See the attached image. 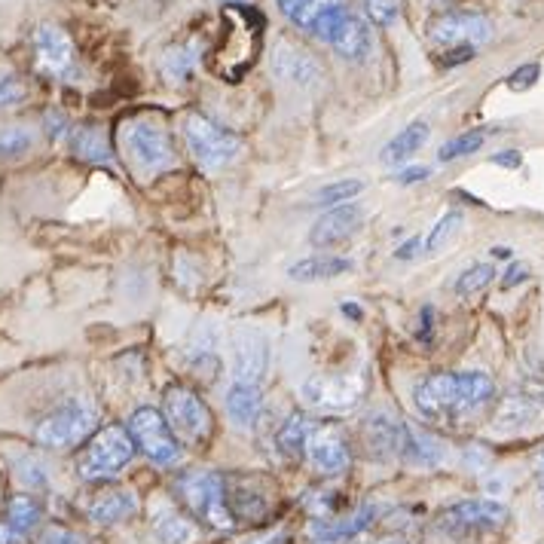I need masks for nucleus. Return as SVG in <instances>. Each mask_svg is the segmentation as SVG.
I'll return each instance as SVG.
<instances>
[{"mask_svg": "<svg viewBox=\"0 0 544 544\" xmlns=\"http://www.w3.org/2000/svg\"><path fill=\"white\" fill-rule=\"evenodd\" d=\"M123 147L132 166L144 175H156L175 166V147L169 132L153 120H132L123 126Z\"/></svg>", "mask_w": 544, "mask_h": 544, "instance_id": "nucleus-5", "label": "nucleus"}, {"mask_svg": "<svg viewBox=\"0 0 544 544\" xmlns=\"http://www.w3.org/2000/svg\"><path fill=\"white\" fill-rule=\"evenodd\" d=\"M358 4H361L364 16H367L373 25H379V28L395 25V22L401 19V13H404V4H401V0H358Z\"/></svg>", "mask_w": 544, "mask_h": 544, "instance_id": "nucleus-31", "label": "nucleus"}, {"mask_svg": "<svg viewBox=\"0 0 544 544\" xmlns=\"http://www.w3.org/2000/svg\"><path fill=\"white\" fill-rule=\"evenodd\" d=\"M352 272V260L349 257H334V254H312V257H303L297 260L288 276L294 282H321V279H337V276H346Z\"/></svg>", "mask_w": 544, "mask_h": 544, "instance_id": "nucleus-22", "label": "nucleus"}, {"mask_svg": "<svg viewBox=\"0 0 544 544\" xmlns=\"http://www.w3.org/2000/svg\"><path fill=\"white\" fill-rule=\"evenodd\" d=\"M272 74L285 83H294L300 89H309L321 80V68L318 62L309 56V52L291 40H279L276 49H272Z\"/></svg>", "mask_w": 544, "mask_h": 544, "instance_id": "nucleus-16", "label": "nucleus"}, {"mask_svg": "<svg viewBox=\"0 0 544 544\" xmlns=\"http://www.w3.org/2000/svg\"><path fill=\"white\" fill-rule=\"evenodd\" d=\"M538 465H541V471H544V450L538 453Z\"/></svg>", "mask_w": 544, "mask_h": 544, "instance_id": "nucleus-48", "label": "nucleus"}, {"mask_svg": "<svg viewBox=\"0 0 544 544\" xmlns=\"http://www.w3.org/2000/svg\"><path fill=\"white\" fill-rule=\"evenodd\" d=\"M541 502H544V480H541Z\"/></svg>", "mask_w": 544, "mask_h": 544, "instance_id": "nucleus-50", "label": "nucleus"}, {"mask_svg": "<svg viewBox=\"0 0 544 544\" xmlns=\"http://www.w3.org/2000/svg\"><path fill=\"white\" fill-rule=\"evenodd\" d=\"M373 520V508H358L355 514L349 517H340V520H328V517H315L309 523V538L318 541V544H334V541H343V538H352L358 535L361 529H367Z\"/></svg>", "mask_w": 544, "mask_h": 544, "instance_id": "nucleus-21", "label": "nucleus"}, {"mask_svg": "<svg viewBox=\"0 0 544 544\" xmlns=\"http://www.w3.org/2000/svg\"><path fill=\"white\" fill-rule=\"evenodd\" d=\"M361 190H364L361 181H337V184L321 187L318 202H321V205H346V202H352Z\"/></svg>", "mask_w": 544, "mask_h": 544, "instance_id": "nucleus-36", "label": "nucleus"}, {"mask_svg": "<svg viewBox=\"0 0 544 544\" xmlns=\"http://www.w3.org/2000/svg\"><path fill=\"white\" fill-rule=\"evenodd\" d=\"M227 413L230 419L239 425V428H251L257 425L260 413H263V395L257 386H242L236 383L230 392H227Z\"/></svg>", "mask_w": 544, "mask_h": 544, "instance_id": "nucleus-23", "label": "nucleus"}, {"mask_svg": "<svg viewBox=\"0 0 544 544\" xmlns=\"http://www.w3.org/2000/svg\"><path fill=\"white\" fill-rule=\"evenodd\" d=\"M224 4H248V0H224Z\"/></svg>", "mask_w": 544, "mask_h": 544, "instance_id": "nucleus-49", "label": "nucleus"}, {"mask_svg": "<svg viewBox=\"0 0 544 544\" xmlns=\"http://www.w3.org/2000/svg\"><path fill=\"white\" fill-rule=\"evenodd\" d=\"M361 221H364V211L361 205L355 202H346V205H334L328 214H321L312 233H309V242L315 248H334V245H343L346 239H352L358 230H361Z\"/></svg>", "mask_w": 544, "mask_h": 544, "instance_id": "nucleus-15", "label": "nucleus"}, {"mask_svg": "<svg viewBox=\"0 0 544 544\" xmlns=\"http://www.w3.org/2000/svg\"><path fill=\"white\" fill-rule=\"evenodd\" d=\"M230 367L236 383L257 386L269 367V340L254 324H236L230 331Z\"/></svg>", "mask_w": 544, "mask_h": 544, "instance_id": "nucleus-10", "label": "nucleus"}, {"mask_svg": "<svg viewBox=\"0 0 544 544\" xmlns=\"http://www.w3.org/2000/svg\"><path fill=\"white\" fill-rule=\"evenodd\" d=\"M16 471H19V480H22L25 486H31V489L46 486V471H43V465H40L37 459H19Z\"/></svg>", "mask_w": 544, "mask_h": 544, "instance_id": "nucleus-37", "label": "nucleus"}, {"mask_svg": "<svg viewBox=\"0 0 544 544\" xmlns=\"http://www.w3.org/2000/svg\"><path fill=\"white\" fill-rule=\"evenodd\" d=\"M419 248H422V242H419V236H413V239H407V242L395 251V257H398V260H410V257H416Z\"/></svg>", "mask_w": 544, "mask_h": 544, "instance_id": "nucleus-44", "label": "nucleus"}, {"mask_svg": "<svg viewBox=\"0 0 544 544\" xmlns=\"http://www.w3.org/2000/svg\"><path fill=\"white\" fill-rule=\"evenodd\" d=\"M46 132H49L52 138L68 135V120H65L59 111H49V114H46Z\"/></svg>", "mask_w": 544, "mask_h": 544, "instance_id": "nucleus-40", "label": "nucleus"}, {"mask_svg": "<svg viewBox=\"0 0 544 544\" xmlns=\"http://www.w3.org/2000/svg\"><path fill=\"white\" fill-rule=\"evenodd\" d=\"M505 520H508L505 505H499L493 499H468V502L450 505L438 517V529L453 538H471V535L493 532V529L505 526Z\"/></svg>", "mask_w": 544, "mask_h": 544, "instance_id": "nucleus-9", "label": "nucleus"}, {"mask_svg": "<svg viewBox=\"0 0 544 544\" xmlns=\"http://www.w3.org/2000/svg\"><path fill=\"white\" fill-rule=\"evenodd\" d=\"M343 312L352 315V318H361V309H358V306H343Z\"/></svg>", "mask_w": 544, "mask_h": 544, "instance_id": "nucleus-46", "label": "nucleus"}, {"mask_svg": "<svg viewBox=\"0 0 544 544\" xmlns=\"http://www.w3.org/2000/svg\"><path fill=\"white\" fill-rule=\"evenodd\" d=\"M135 514H138V499L129 493V489H120V486L101 489L98 496H92L86 502V517L98 526H114Z\"/></svg>", "mask_w": 544, "mask_h": 544, "instance_id": "nucleus-19", "label": "nucleus"}, {"mask_svg": "<svg viewBox=\"0 0 544 544\" xmlns=\"http://www.w3.org/2000/svg\"><path fill=\"white\" fill-rule=\"evenodd\" d=\"M279 10L294 28H300L324 43L331 40V34L349 13L343 0H279Z\"/></svg>", "mask_w": 544, "mask_h": 544, "instance_id": "nucleus-12", "label": "nucleus"}, {"mask_svg": "<svg viewBox=\"0 0 544 544\" xmlns=\"http://www.w3.org/2000/svg\"><path fill=\"white\" fill-rule=\"evenodd\" d=\"M37 544H86L83 535L65 529V526H46L37 538Z\"/></svg>", "mask_w": 544, "mask_h": 544, "instance_id": "nucleus-38", "label": "nucleus"}, {"mask_svg": "<svg viewBox=\"0 0 544 544\" xmlns=\"http://www.w3.org/2000/svg\"><path fill=\"white\" fill-rule=\"evenodd\" d=\"M153 529H156V538L162 544H187L196 535L193 523L187 517H181V514H159Z\"/></svg>", "mask_w": 544, "mask_h": 544, "instance_id": "nucleus-29", "label": "nucleus"}, {"mask_svg": "<svg viewBox=\"0 0 544 544\" xmlns=\"http://www.w3.org/2000/svg\"><path fill=\"white\" fill-rule=\"evenodd\" d=\"M493 162H496V166H505V169H520L523 156L517 150H502V153L493 156Z\"/></svg>", "mask_w": 544, "mask_h": 544, "instance_id": "nucleus-42", "label": "nucleus"}, {"mask_svg": "<svg viewBox=\"0 0 544 544\" xmlns=\"http://www.w3.org/2000/svg\"><path fill=\"white\" fill-rule=\"evenodd\" d=\"M493 276H496V269L489 266V263H474L471 269H465L462 276L456 279V294L459 297H471V294L483 291L489 282H493Z\"/></svg>", "mask_w": 544, "mask_h": 544, "instance_id": "nucleus-32", "label": "nucleus"}, {"mask_svg": "<svg viewBox=\"0 0 544 544\" xmlns=\"http://www.w3.org/2000/svg\"><path fill=\"white\" fill-rule=\"evenodd\" d=\"M431 172L425 169V166H413V169H404L401 175H398V184H416V181H425Z\"/></svg>", "mask_w": 544, "mask_h": 544, "instance_id": "nucleus-43", "label": "nucleus"}, {"mask_svg": "<svg viewBox=\"0 0 544 544\" xmlns=\"http://www.w3.org/2000/svg\"><path fill=\"white\" fill-rule=\"evenodd\" d=\"M428 141V123H410L407 129H401L386 147H383V162L389 166H398V162H407L413 153H419V147Z\"/></svg>", "mask_w": 544, "mask_h": 544, "instance_id": "nucleus-25", "label": "nucleus"}, {"mask_svg": "<svg viewBox=\"0 0 544 544\" xmlns=\"http://www.w3.org/2000/svg\"><path fill=\"white\" fill-rule=\"evenodd\" d=\"M135 456V441L129 428L123 425H104L98 428L86 447L77 456V474L89 483L98 480H111L117 477Z\"/></svg>", "mask_w": 544, "mask_h": 544, "instance_id": "nucleus-3", "label": "nucleus"}, {"mask_svg": "<svg viewBox=\"0 0 544 544\" xmlns=\"http://www.w3.org/2000/svg\"><path fill=\"white\" fill-rule=\"evenodd\" d=\"M459 227H462V211H447L438 224L431 227V233H428V239H425V248L434 254V251H441L456 233H459Z\"/></svg>", "mask_w": 544, "mask_h": 544, "instance_id": "nucleus-33", "label": "nucleus"}, {"mask_svg": "<svg viewBox=\"0 0 544 544\" xmlns=\"http://www.w3.org/2000/svg\"><path fill=\"white\" fill-rule=\"evenodd\" d=\"M40 517H43V508H40V502L34 496H13L10 505H7V523L19 535L31 532L40 523Z\"/></svg>", "mask_w": 544, "mask_h": 544, "instance_id": "nucleus-28", "label": "nucleus"}, {"mask_svg": "<svg viewBox=\"0 0 544 544\" xmlns=\"http://www.w3.org/2000/svg\"><path fill=\"white\" fill-rule=\"evenodd\" d=\"M334 46V52L346 62H364L373 52V34L367 28V22L361 16H355L352 10L346 13V19L337 25V31L328 40Z\"/></svg>", "mask_w": 544, "mask_h": 544, "instance_id": "nucleus-20", "label": "nucleus"}, {"mask_svg": "<svg viewBox=\"0 0 544 544\" xmlns=\"http://www.w3.org/2000/svg\"><path fill=\"white\" fill-rule=\"evenodd\" d=\"M129 434L135 441V450L144 453L156 465H175L181 459V441L169 428L166 416L153 407H141L129 419Z\"/></svg>", "mask_w": 544, "mask_h": 544, "instance_id": "nucleus-8", "label": "nucleus"}, {"mask_svg": "<svg viewBox=\"0 0 544 544\" xmlns=\"http://www.w3.org/2000/svg\"><path fill=\"white\" fill-rule=\"evenodd\" d=\"M480 147H483V132H465V135L447 141V144L441 147L438 156H441V162H453V159H459V156L477 153Z\"/></svg>", "mask_w": 544, "mask_h": 544, "instance_id": "nucleus-35", "label": "nucleus"}, {"mask_svg": "<svg viewBox=\"0 0 544 544\" xmlns=\"http://www.w3.org/2000/svg\"><path fill=\"white\" fill-rule=\"evenodd\" d=\"M71 150L77 159L86 162H111V141L98 126H77L71 129Z\"/></svg>", "mask_w": 544, "mask_h": 544, "instance_id": "nucleus-24", "label": "nucleus"}, {"mask_svg": "<svg viewBox=\"0 0 544 544\" xmlns=\"http://www.w3.org/2000/svg\"><path fill=\"white\" fill-rule=\"evenodd\" d=\"M496 398V383L480 370L465 373H431L413 389L416 410L444 425H462L483 413Z\"/></svg>", "mask_w": 544, "mask_h": 544, "instance_id": "nucleus-1", "label": "nucleus"}, {"mask_svg": "<svg viewBox=\"0 0 544 544\" xmlns=\"http://www.w3.org/2000/svg\"><path fill=\"white\" fill-rule=\"evenodd\" d=\"M312 419L306 413H291L285 419V425L279 428V450L288 456V459H300L306 456V444H309V434H312Z\"/></svg>", "mask_w": 544, "mask_h": 544, "instance_id": "nucleus-26", "label": "nucleus"}, {"mask_svg": "<svg viewBox=\"0 0 544 544\" xmlns=\"http://www.w3.org/2000/svg\"><path fill=\"white\" fill-rule=\"evenodd\" d=\"M361 392H364L361 376H346V373H315L303 383L306 404L328 413L355 410L361 401Z\"/></svg>", "mask_w": 544, "mask_h": 544, "instance_id": "nucleus-11", "label": "nucleus"}, {"mask_svg": "<svg viewBox=\"0 0 544 544\" xmlns=\"http://www.w3.org/2000/svg\"><path fill=\"white\" fill-rule=\"evenodd\" d=\"M98 425V410L86 401H68L34 425V441L46 450H68L83 444Z\"/></svg>", "mask_w": 544, "mask_h": 544, "instance_id": "nucleus-4", "label": "nucleus"}, {"mask_svg": "<svg viewBox=\"0 0 544 544\" xmlns=\"http://www.w3.org/2000/svg\"><path fill=\"white\" fill-rule=\"evenodd\" d=\"M162 416H166L169 428L175 431V438L199 447L208 441V434L214 428V416L208 404L187 386H172L166 389V401H162Z\"/></svg>", "mask_w": 544, "mask_h": 544, "instance_id": "nucleus-6", "label": "nucleus"}, {"mask_svg": "<svg viewBox=\"0 0 544 544\" xmlns=\"http://www.w3.org/2000/svg\"><path fill=\"white\" fill-rule=\"evenodd\" d=\"M538 74H541L538 65H523V68H517V71L508 77V86H511L514 92H523V89H529V86L538 80Z\"/></svg>", "mask_w": 544, "mask_h": 544, "instance_id": "nucleus-39", "label": "nucleus"}, {"mask_svg": "<svg viewBox=\"0 0 544 544\" xmlns=\"http://www.w3.org/2000/svg\"><path fill=\"white\" fill-rule=\"evenodd\" d=\"M526 279H529V266H523V263H514V266L505 272L502 288H514V285H520V282H526Z\"/></svg>", "mask_w": 544, "mask_h": 544, "instance_id": "nucleus-41", "label": "nucleus"}, {"mask_svg": "<svg viewBox=\"0 0 544 544\" xmlns=\"http://www.w3.org/2000/svg\"><path fill=\"white\" fill-rule=\"evenodd\" d=\"M184 138H187V147H190L193 159L199 162L202 169H224L242 150L239 135L221 129L217 123H211L208 117H199V114H193L184 123Z\"/></svg>", "mask_w": 544, "mask_h": 544, "instance_id": "nucleus-7", "label": "nucleus"}, {"mask_svg": "<svg viewBox=\"0 0 544 544\" xmlns=\"http://www.w3.org/2000/svg\"><path fill=\"white\" fill-rule=\"evenodd\" d=\"M175 493L199 523L221 532L236 529V517L227 502V483L217 471H184L175 480Z\"/></svg>", "mask_w": 544, "mask_h": 544, "instance_id": "nucleus-2", "label": "nucleus"}, {"mask_svg": "<svg viewBox=\"0 0 544 544\" xmlns=\"http://www.w3.org/2000/svg\"><path fill=\"white\" fill-rule=\"evenodd\" d=\"M34 49H37V68L52 74V77H65L74 68V43L56 25H40L37 28Z\"/></svg>", "mask_w": 544, "mask_h": 544, "instance_id": "nucleus-17", "label": "nucleus"}, {"mask_svg": "<svg viewBox=\"0 0 544 544\" xmlns=\"http://www.w3.org/2000/svg\"><path fill=\"white\" fill-rule=\"evenodd\" d=\"M431 40L434 43H444V46H477V43H486L493 37V22L480 13H444L438 16L431 25Z\"/></svg>", "mask_w": 544, "mask_h": 544, "instance_id": "nucleus-14", "label": "nucleus"}, {"mask_svg": "<svg viewBox=\"0 0 544 544\" xmlns=\"http://www.w3.org/2000/svg\"><path fill=\"white\" fill-rule=\"evenodd\" d=\"M404 434H407V425L389 413H373L361 428V438H364L367 450L379 459L401 456L404 453Z\"/></svg>", "mask_w": 544, "mask_h": 544, "instance_id": "nucleus-18", "label": "nucleus"}, {"mask_svg": "<svg viewBox=\"0 0 544 544\" xmlns=\"http://www.w3.org/2000/svg\"><path fill=\"white\" fill-rule=\"evenodd\" d=\"M34 147V135L25 126H0V159L25 156Z\"/></svg>", "mask_w": 544, "mask_h": 544, "instance_id": "nucleus-30", "label": "nucleus"}, {"mask_svg": "<svg viewBox=\"0 0 544 544\" xmlns=\"http://www.w3.org/2000/svg\"><path fill=\"white\" fill-rule=\"evenodd\" d=\"M19 538H22V535H19L7 520H0V544H16Z\"/></svg>", "mask_w": 544, "mask_h": 544, "instance_id": "nucleus-45", "label": "nucleus"}, {"mask_svg": "<svg viewBox=\"0 0 544 544\" xmlns=\"http://www.w3.org/2000/svg\"><path fill=\"white\" fill-rule=\"evenodd\" d=\"M196 62H199L196 43H190V46H172L166 56H162V74H166L169 83H184L193 74Z\"/></svg>", "mask_w": 544, "mask_h": 544, "instance_id": "nucleus-27", "label": "nucleus"}, {"mask_svg": "<svg viewBox=\"0 0 544 544\" xmlns=\"http://www.w3.org/2000/svg\"><path fill=\"white\" fill-rule=\"evenodd\" d=\"M496 257H511V248H493Z\"/></svg>", "mask_w": 544, "mask_h": 544, "instance_id": "nucleus-47", "label": "nucleus"}, {"mask_svg": "<svg viewBox=\"0 0 544 544\" xmlns=\"http://www.w3.org/2000/svg\"><path fill=\"white\" fill-rule=\"evenodd\" d=\"M28 95V86L19 74L13 71H0V111H7V107H16L19 101H25Z\"/></svg>", "mask_w": 544, "mask_h": 544, "instance_id": "nucleus-34", "label": "nucleus"}, {"mask_svg": "<svg viewBox=\"0 0 544 544\" xmlns=\"http://www.w3.org/2000/svg\"><path fill=\"white\" fill-rule=\"evenodd\" d=\"M306 459L324 477L343 474L349 468V462H352L346 434L337 425H318V428H312L309 444H306Z\"/></svg>", "mask_w": 544, "mask_h": 544, "instance_id": "nucleus-13", "label": "nucleus"}]
</instances>
